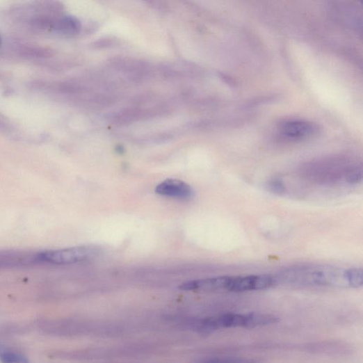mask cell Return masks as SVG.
Instances as JSON below:
<instances>
[{
    "mask_svg": "<svg viewBox=\"0 0 363 363\" xmlns=\"http://www.w3.org/2000/svg\"><path fill=\"white\" fill-rule=\"evenodd\" d=\"M156 193L161 196L190 200L194 197V191L185 182L177 179H167L156 188Z\"/></svg>",
    "mask_w": 363,
    "mask_h": 363,
    "instance_id": "obj_5",
    "label": "cell"
},
{
    "mask_svg": "<svg viewBox=\"0 0 363 363\" xmlns=\"http://www.w3.org/2000/svg\"><path fill=\"white\" fill-rule=\"evenodd\" d=\"M229 280V276L191 280L181 284L179 288L185 291H227Z\"/></svg>",
    "mask_w": 363,
    "mask_h": 363,
    "instance_id": "obj_6",
    "label": "cell"
},
{
    "mask_svg": "<svg viewBox=\"0 0 363 363\" xmlns=\"http://www.w3.org/2000/svg\"><path fill=\"white\" fill-rule=\"evenodd\" d=\"M346 277L349 287L358 288L362 286V271L360 268L346 269Z\"/></svg>",
    "mask_w": 363,
    "mask_h": 363,
    "instance_id": "obj_8",
    "label": "cell"
},
{
    "mask_svg": "<svg viewBox=\"0 0 363 363\" xmlns=\"http://www.w3.org/2000/svg\"><path fill=\"white\" fill-rule=\"evenodd\" d=\"M201 363H257L250 360L237 357H221L209 359Z\"/></svg>",
    "mask_w": 363,
    "mask_h": 363,
    "instance_id": "obj_10",
    "label": "cell"
},
{
    "mask_svg": "<svg viewBox=\"0 0 363 363\" xmlns=\"http://www.w3.org/2000/svg\"><path fill=\"white\" fill-rule=\"evenodd\" d=\"M100 252L95 246L71 247L39 252L38 261L53 265H71L93 260Z\"/></svg>",
    "mask_w": 363,
    "mask_h": 363,
    "instance_id": "obj_2",
    "label": "cell"
},
{
    "mask_svg": "<svg viewBox=\"0 0 363 363\" xmlns=\"http://www.w3.org/2000/svg\"><path fill=\"white\" fill-rule=\"evenodd\" d=\"M2 45V38L1 36H0V47Z\"/></svg>",
    "mask_w": 363,
    "mask_h": 363,
    "instance_id": "obj_12",
    "label": "cell"
},
{
    "mask_svg": "<svg viewBox=\"0 0 363 363\" xmlns=\"http://www.w3.org/2000/svg\"><path fill=\"white\" fill-rule=\"evenodd\" d=\"M277 284L274 275H252L245 276H230L227 292L243 293L258 291L271 288Z\"/></svg>",
    "mask_w": 363,
    "mask_h": 363,
    "instance_id": "obj_3",
    "label": "cell"
},
{
    "mask_svg": "<svg viewBox=\"0 0 363 363\" xmlns=\"http://www.w3.org/2000/svg\"><path fill=\"white\" fill-rule=\"evenodd\" d=\"M269 188L274 193H280L284 191V186L280 179H274L270 182Z\"/></svg>",
    "mask_w": 363,
    "mask_h": 363,
    "instance_id": "obj_11",
    "label": "cell"
},
{
    "mask_svg": "<svg viewBox=\"0 0 363 363\" xmlns=\"http://www.w3.org/2000/svg\"><path fill=\"white\" fill-rule=\"evenodd\" d=\"M277 284L296 285L348 287L346 269L329 266H312L290 269L276 275Z\"/></svg>",
    "mask_w": 363,
    "mask_h": 363,
    "instance_id": "obj_1",
    "label": "cell"
},
{
    "mask_svg": "<svg viewBox=\"0 0 363 363\" xmlns=\"http://www.w3.org/2000/svg\"><path fill=\"white\" fill-rule=\"evenodd\" d=\"M0 360L3 363H29L27 359L22 355L11 350L0 352Z\"/></svg>",
    "mask_w": 363,
    "mask_h": 363,
    "instance_id": "obj_9",
    "label": "cell"
},
{
    "mask_svg": "<svg viewBox=\"0 0 363 363\" xmlns=\"http://www.w3.org/2000/svg\"><path fill=\"white\" fill-rule=\"evenodd\" d=\"M53 29L58 33L64 35H74L78 33L81 29V22L74 17H65L57 21Z\"/></svg>",
    "mask_w": 363,
    "mask_h": 363,
    "instance_id": "obj_7",
    "label": "cell"
},
{
    "mask_svg": "<svg viewBox=\"0 0 363 363\" xmlns=\"http://www.w3.org/2000/svg\"><path fill=\"white\" fill-rule=\"evenodd\" d=\"M278 131L285 139L300 140L315 134L317 131V127L311 122L292 119L282 122L279 126Z\"/></svg>",
    "mask_w": 363,
    "mask_h": 363,
    "instance_id": "obj_4",
    "label": "cell"
}]
</instances>
